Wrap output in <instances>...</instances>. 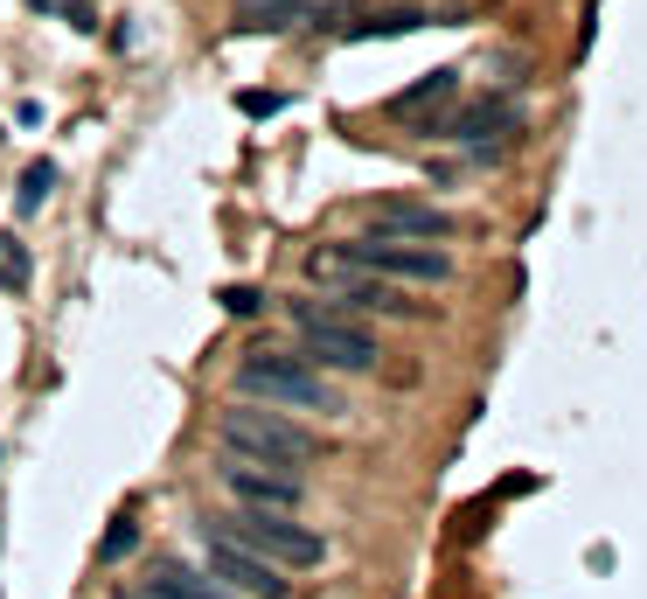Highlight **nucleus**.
<instances>
[{
	"label": "nucleus",
	"instance_id": "f257e3e1",
	"mask_svg": "<svg viewBox=\"0 0 647 599\" xmlns=\"http://www.w3.org/2000/svg\"><path fill=\"white\" fill-rule=\"evenodd\" d=\"M237 398H264L285 411H341V390L320 377L307 355H279V349H251L237 363Z\"/></svg>",
	"mask_w": 647,
	"mask_h": 599
},
{
	"label": "nucleus",
	"instance_id": "f03ea898",
	"mask_svg": "<svg viewBox=\"0 0 647 599\" xmlns=\"http://www.w3.org/2000/svg\"><path fill=\"white\" fill-rule=\"evenodd\" d=\"M293 334L307 349V363L349 369V377H369L376 369V334L355 328L349 307H334V300H293Z\"/></svg>",
	"mask_w": 647,
	"mask_h": 599
},
{
	"label": "nucleus",
	"instance_id": "7ed1b4c3",
	"mask_svg": "<svg viewBox=\"0 0 647 599\" xmlns=\"http://www.w3.org/2000/svg\"><path fill=\"white\" fill-rule=\"evenodd\" d=\"M202 522L237 537V544H251L272 565H320L328 557V544H320L307 522H293V509H251V502H237V516H202Z\"/></svg>",
	"mask_w": 647,
	"mask_h": 599
},
{
	"label": "nucleus",
	"instance_id": "20e7f679",
	"mask_svg": "<svg viewBox=\"0 0 647 599\" xmlns=\"http://www.w3.org/2000/svg\"><path fill=\"white\" fill-rule=\"evenodd\" d=\"M216 433L223 446H237V454H251V460H279V467H293V460H320V439L307 433V425H293V419H279V411H251V404H231L216 419Z\"/></svg>",
	"mask_w": 647,
	"mask_h": 599
},
{
	"label": "nucleus",
	"instance_id": "39448f33",
	"mask_svg": "<svg viewBox=\"0 0 647 599\" xmlns=\"http://www.w3.org/2000/svg\"><path fill=\"white\" fill-rule=\"evenodd\" d=\"M341 251H349L363 272H376V279H411V286H446V279H452V258L432 251V245H417V237H376V231H363L355 245H341Z\"/></svg>",
	"mask_w": 647,
	"mask_h": 599
},
{
	"label": "nucleus",
	"instance_id": "423d86ee",
	"mask_svg": "<svg viewBox=\"0 0 647 599\" xmlns=\"http://www.w3.org/2000/svg\"><path fill=\"white\" fill-rule=\"evenodd\" d=\"M307 279L334 293V307H384V314H417V307H404V300H390V293H384V279H376V272H363V266H355V258L341 251V245H314V251H307Z\"/></svg>",
	"mask_w": 647,
	"mask_h": 599
},
{
	"label": "nucleus",
	"instance_id": "0eeeda50",
	"mask_svg": "<svg viewBox=\"0 0 647 599\" xmlns=\"http://www.w3.org/2000/svg\"><path fill=\"white\" fill-rule=\"evenodd\" d=\"M223 489H231L237 502H251V509H299V502H307V481H299L293 467L251 460V454L223 460Z\"/></svg>",
	"mask_w": 647,
	"mask_h": 599
},
{
	"label": "nucleus",
	"instance_id": "6e6552de",
	"mask_svg": "<svg viewBox=\"0 0 647 599\" xmlns=\"http://www.w3.org/2000/svg\"><path fill=\"white\" fill-rule=\"evenodd\" d=\"M202 544H209V565H216L223 586H237V592H251V599H285V578H279L272 557H258L251 544H237V537L209 530V522H202Z\"/></svg>",
	"mask_w": 647,
	"mask_h": 599
},
{
	"label": "nucleus",
	"instance_id": "1a4fd4ad",
	"mask_svg": "<svg viewBox=\"0 0 647 599\" xmlns=\"http://www.w3.org/2000/svg\"><path fill=\"white\" fill-rule=\"evenodd\" d=\"M508 133H522V111L508 105V98H473V105H460V111H446V119H439V140L481 146V161L502 154Z\"/></svg>",
	"mask_w": 647,
	"mask_h": 599
},
{
	"label": "nucleus",
	"instance_id": "9d476101",
	"mask_svg": "<svg viewBox=\"0 0 647 599\" xmlns=\"http://www.w3.org/2000/svg\"><path fill=\"white\" fill-rule=\"evenodd\" d=\"M363 223H369L376 237H417V245H439V237H452V216H446V210H432V202H404V196L369 202Z\"/></svg>",
	"mask_w": 647,
	"mask_h": 599
},
{
	"label": "nucleus",
	"instance_id": "9b49d317",
	"mask_svg": "<svg viewBox=\"0 0 647 599\" xmlns=\"http://www.w3.org/2000/svg\"><path fill=\"white\" fill-rule=\"evenodd\" d=\"M452 91H460V70H425L411 91H397V98H390V119H411V126H425V133H432V126H439V111H432V105L452 98Z\"/></svg>",
	"mask_w": 647,
	"mask_h": 599
},
{
	"label": "nucleus",
	"instance_id": "f8f14e48",
	"mask_svg": "<svg viewBox=\"0 0 647 599\" xmlns=\"http://www.w3.org/2000/svg\"><path fill=\"white\" fill-rule=\"evenodd\" d=\"M132 599H237V592H223L216 578H196L188 565H161L154 578L132 586Z\"/></svg>",
	"mask_w": 647,
	"mask_h": 599
},
{
	"label": "nucleus",
	"instance_id": "ddd939ff",
	"mask_svg": "<svg viewBox=\"0 0 647 599\" xmlns=\"http://www.w3.org/2000/svg\"><path fill=\"white\" fill-rule=\"evenodd\" d=\"M320 0H244L237 8V28H293V22H314Z\"/></svg>",
	"mask_w": 647,
	"mask_h": 599
},
{
	"label": "nucleus",
	"instance_id": "4468645a",
	"mask_svg": "<svg viewBox=\"0 0 647 599\" xmlns=\"http://www.w3.org/2000/svg\"><path fill=\"white\" fill-rule=\"evenodd\" d=\"M349 43H363V35H404V28H425V14L417 8H384V14H363V22H334Z\"/></svg>",
	"mask_w": 647,
	"mask_h": 599
},
{
	"label": "nucleus",
	"instance_id": "2eb2a0df",
	"mask_svg": "<svg viewBox=\"0 0 647 599\" xmlns=\"http://www.w3.org/2000/svg\"><path fill=\"white\" fill-rule=\"evenodd\" d=\"M49 189H56V167H49V161H28V167H22V216L43 210Z\"/></svg>",
	"mask_w": 647,
	"mask_h": 599
},
{
	"label": "nucleus",
	"instance_id": "dca6fc26",
	"mask_svg": "<svg viewBox=\"0 0 647 599\" xmlns=\"http://www.w3.org/2000/svg\"><path fill=\"white\" fill-rule=\"evenodd\" d=\"M132 544H140V522H132V516H119V522H111V530L98 537V565H119V557H126Z\"/></svg>",
	"mask_w": 647,
	"mask_h": 599
},
{
	"label": "nucleus",
	"instance_id": "f3484780",
	"mask_svg": "<svg viewBox=\"0 0 647 599\" xmlns=\"http://www.w3.org/2000/svg\"><path fill=\"white\" fill-rule=\"evenodd\" d=\"M35 266H28V251L14 245V237H0V286H28Z\"/></svg>",
	"mask_w": 647,
	"mask_h": 599
},
{
	"label": "nucleus",
	"instance_id": "a211bd4d",
	"mask_svg": "<svg viewBox=\"0 0 647 599\" xmlns=\"http://www.w3.org/2000/svg\"><path fill=\"white\" fill-rule=\"evenodd\" d=\"M28 8H43V14H70L78 28H91V8H84V0H28Z\"/></svg>",
	"mask_w": 647,
	"mask_h": 599
},
{
	"label": "nucleus",
	"instance_id": "6ab92c4d",
	"mask_svg": "<svg viewBox=\"0 0 647 599\" xmlns=\"http://www.w3.org/2000/svg\"><path fill=\"white\" fill-rule=\"evenodd\" d=\"M223 307H231V314H258V286H231V293H223Z\"/></svg>",
	"mask_w": 647,
	"mask_h": 599
},
{
	"label": "nucleus",
	"instance_id": "aec40b11",
	"mask_svg": "<svg viewBox=\"0 0 647 599\" xmlns=\"http://www.w3.org/2000/svg\"><path fill=\"white\" fill-rule=\"evenodd\" d=\"M244 111H251V119H272L279 98H272V91H244Z\"/></svg>",
	"mask_w": 647,
	"mask_h": 599
}]
</instances>
